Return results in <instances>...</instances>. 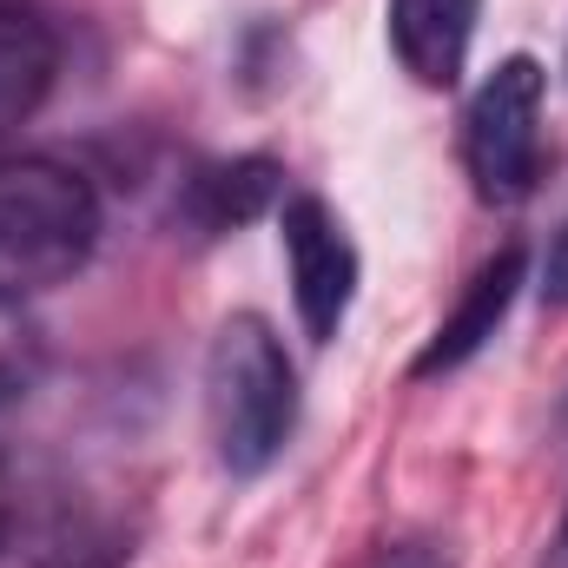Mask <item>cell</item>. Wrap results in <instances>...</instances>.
Instances as JSON below:
<instances>
[{
	"mask_svg": "<svg viewBox=\"0 0 568 568\" xmlns=\"http://www.w3.org/2000/svg\"><path fill=\"white\" fill-rule=\"evenodd\" d=\"M278 205V165L272 159H232V165H212V172H199L192 179V192H185V212H192V225L212 239V232H232V225H245V219H258V212H272Z\"/></svg>",
	"mask_w": 568,
	"mask_h": 568,
	"instance_id": "obj_8",
	"label": "cell"
},
{
	"mask_svg": "<svg viewBox=\"0 0 568 568\" xmlns=\"http://www.w3.org/2000/svg\"><path fill=\"white\" fill-rule=\"evenodd\" d=\"M483 0H390V47L417 87H456Z\"/></svg>",
	"mask_w": 568,
	"mask_h": 568,
	"instance_id": "obj_6",
	"label": "cell"
},
{
	"mask_svg": "<svg viewBox=\"0 0 568 568\" xmlns=\"http://www.w3.org/2000/svg\"><path fill=\"white\" fill-rule=\"evenodd\" d=\"M542 93H549V73L529 60V53H509L469 100L463 113V159H469V179L489 205H516L536 192V172H542Z\"/></svg>",
	"mask_w": 568,
	"mask_h": 568,
	"instance_id": "obj_3",
	"label": "cell"
},
{
	"mask_svg": "<svg viewBox=\"0 0 568 568\" xmlns=\"http://www.w3.org/2000/svg\"><path fill=\"white\" fill-rule=\"evenodd\" d=\"M53 73H60V40H53V27H47L33 7L0 0V140H7L20 120L40 113Z\"/></svg>",
	"mask_w": 568,
	"mask_h": 568,
	"instance_id": "obj_7",
	"label": "cell"
},
{
	"mask_svg": "<svg viewBox=\"0 0 568 568\" xmlns=\"http://www.w3.org/2000/svg\"><path fill=\"white\" fill-rule=\"evenodd\" d=\"M100 239L93 185L60 159H0V304L67 284Z\"/></svg>",
	"mask_w": 568,
	"mask_h": 568,
	"instance_id": "obj_1",
	"label": "cell"
},
{
	"mask_svg": "<svg viewBox=\"0 0 568 568\" xmlns=\"http://www.w3.org/2000/svg\"><path fill=\"white\" fill-rule=\"evenodd\" d=\"M205 417H212L219 463L232 476H258L284 449L297 424V371L265 317L239 311L219 324L205 357Z\"/></svg>",
	"mask_w": 568,
	"mask_h": 568,
	"instance_id": "obj_2",
	"label": "cell"
},
{
	"mask_svg": "<svg viewBox=\"0 0 568 568\" xmlns=\"http://www.w3.org/2000/svg\"><path fill=\"white\" fill-rule=\"evenodd\" d=\"M542 297H549V304H568V225L556 232V245H549V265H542Z\"/></svg>",
	"mask_w": 568,
	"mask_h": 568,
	"instance_id": "obj_9",
	"label": "cell"
},
{
	"mask_svg": "<svg viewBox=\"0 0 568 568\" xmlns=\"http://www.w3.org/2000/svg\"><path fill=\"white\" fill-rule=\"evenodd\" d=\"M278 232H284V258H291L297 317H304L311 344H331L351 317V297H357V245L337 225V212L311 192L278 212Z\"/></svg>",
	"mask_w": 568,
	"mask_h": 568,
	"instance_id": "obj_4",
	"label": "cell"
},
{
	"mask_svg": "<svg viewBox=\"0 0 568 568\" xmlns=\"http://www.w3.org/2000/svg\"><path fill=\"white\" fill-rule=\"evenodd\" d=\"M377 568H449V562H443L436 549H390Z\"/></svg>",
	"mask_w": 568,
	"mask_h": 568,
	"instance_id": "obj_11",
	"label": "cell"
},
{
	"mask_svg": "<svg viewBox=\"0 0 568 568\" xmlns=\"http://www.w3.org/2000/svg\"><path fill=\"white\" fill-rule=\"evenodd\" d=\"M542 568H568V516H562V529H556V542H549V562Z\"/></svg>",
	"mask_w": 568,
	"mask_h": 568,
	"instance_id": "obj_12",
	"label": "cell"
},
{
	"mask_svg": "<svg viewBox=\"0 0 568 568\" xmlns=\"http://www.w3.org/2000/svg\"><path fill=\"white\" fill-rule=\"evenodd\" d=\"M13 410H20V377L0 364V456H7V436H13Z\"/></svg>",
	"mask_w": 568,
	"mask_h": 568,
	"instance_id": "obj_10",
	"label": "cell"
},
{
	"mask_svg": "<svg viewBox=\"0 0 568 568\" xmlns=\"http://www.w3.org/2000/svg\"><path fill=\"white\" fill-rule=\"evenodd\" d=\"M516 291H523V252L516 245H503L476 278L463 284V297H456V311L436 324V337L424 344V357H417V377H443V371H456V364H469L489 337H496V324L509 317V304H516Z\"/></svg>",
	"mask_w": 568,
	"mask_h": 568,
	"instance_id": "obj_5",
	"label": "cell"
}]
</instances>
